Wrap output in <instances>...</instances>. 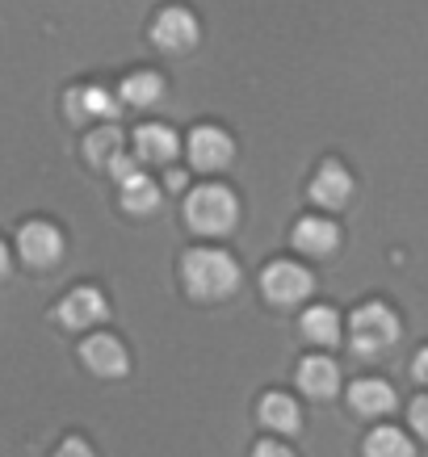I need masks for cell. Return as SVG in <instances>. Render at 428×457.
Returning <instances> with one entry per match:
<instances>
[{
    "label": "cell",
    "instance_id": "obj_1",
    "mask_svg": "<svg viewBox=\"0 0 428 457\" xmlns=\"http://www.w3.org/2000/svg\"><path fill=\"white\" fill-rule=\"evenodd\" d=\"M180 281H185V294L197 298V303H219V298H231L239 290V261H235L227 248H189L180 256Z\"/></svg>",
    "mask_w": 428,
    "mask_h": 457
},
{
    "label": "cell",
    "instance_id": "obj_2",
    "mask_svg": "<svg viewBox=\"0 0 428 457\" xmlns=\"http://www.w3.org/2000/svg\"><path fill=\"white\" fill-rule=\"evenodd\" d=\"M180 206H185V227L206 239L231 236L235 227H239V197H235V189L219 185V180L194 185Z\"/></svg>",
    "mask_w": 428,
    "mask_h": 457
},
{
    "label": "cell",
    "instance_id": "obj_3",
    "mask_svg": "<svg viewBox=\"0 0 428 457\" xmlns=\"http://www.w3.org/2000/svg\"><path fill=\"white\" fill-rule=\"evenodd\" d=\"M399 336H403V323L387 303H361L357 311L348 315V348L365 361L382 357L387 348H395Z\"/></svg>",
    "mask_w": 428,
    "mask_h": 457
},
{
    "label": "cell",
    "instance_id": "obj_4",
    "mask_svg": "<svg viewBox=\"0 0 428 457\" xmlns=\"http://www.w3.org/2000/svg\"><path fill=\"white\" fill-rule=\"evenodd\" d=\"M152 42L164 55H189L197 42H202V21L185 4H168L152 21Z\"/></svg>",
    "mask_w": 428,
    "mask_h": 457
},
{
    "label": "cell",
    "instance_id": "obj_5",
    "mask_svg": "<svg viewBox=\"0 0 428 457\" xmlns=\"http://www.w3.org/2000/svg\"><path fill=\"white\" fill-rule=\"evenodd\" d=\"M261 290L273 306H298L311 298L315 278H311V269H303L294 261H269L261 273Z\"/></svg>",
    "mask_w": 428,
    "mask_h": 457
},
{
    "label": "cell",
    "instance_id": "obj_6",
    "mask_svg": "<svg viewBox=\"0 0 428 457\" xmlns=\"http://www.w3.org/2000/svg\"><path fill=\"white\" fill-rule=\"evenodd\" d=\"M17 256L29 269H51L63 261V231L46 219H29L17 227Z\"/></svg>",
    "mask_w": 428,
    "mask_h": 457
},
{
    "label": "cell",
    "instance_id": "obj_7",
    "mask_svg": "<svg viewBox=\"0 0 428 457\" xmlns=\"http://www.w3.org/2000/svg\"><path fill=\"white\" fill-rule=\"evenodd\" d=\"M185 155H189V164L197 172H222V168H231L235 160V139L222 130V126H194L189 130V139H185Z\"/></svg>",
    "mask_w": 428,
    "mask_h": 457
},
{
    "label": "cell",
    "instance_id": "obj_8",
    "mask_svg": "<svg viewBox=\"0 0 428 457\" xmlns=\"http://www.w3.org/2000/svg\"><path fill=\"white\" fill-rule=\"evenodd\" d=\"M63 110H68L71 122H84V118L113 122V118L122 113V97L110 93L105 84H80V88H68V93H63Z\"/></svg>",
    "mask_w": 428,
    "mask_h": 457
},
{
    "label": "cell",
    "instance_id": "obj_9",
    "mask_svg": "<svg viewBox=\"0 0 428 457\" xmlns=\"http://www.w3.org/2000/svg\"><path fill=\"white\" fill-rule=\"evenodd\" d=\"M55 315L63 328H93V323H105L110 319V303L97 286H76V290L63 294V303L55 306Z\"/></svg>",
    "mask_w": 428,
    "mask_h": 457
},
{
    "label": "cell",
    "instance_id": "obj_10",
    "mask_svg": "<svg viewBox=\"0 0 428 457\" xmlns=\"http://www.w3.org/2000/svg\"><path fill=\"white\" fill-rule=\"evenodd\" d=\"M311 202L319 210H345L353 202V172H348L340 160H323L315 168V177H311Z\"/></svg>",
    "mask_w": 428,
    "mask_h": 457
},
{
    "label": "cell",
    "instance_id": "obj_11",
    "mask_svg": "<svg viewBox=\"0 0 428 457\" xmlns=\"http://www.w3.org/2000/svg\"><path fill=\"white\" fill-rule=\"evenodd\" d=\"M80 361H84V370H93L97 378H122L126 370H130V353H126V345L110 332L88 336L80 345Z\"/></svg>",
    "mask_w": 428,
    "mask_h": 457
},
{
    "label": "cell",
    "instance_id": "obj_12",
    "mask_svg": "<svg viewBox=\"0 0 428 457\" xmlns=\"http://www.w3.org/2000/svg\"><path fill=\"white\" fill-rule=\"evenodd\" d=\"M180 155V139H177V130L172 126H164V122H143L135 130V160L138 164H152V168H160V164H172Z\"/></svg>",
    "mask_w": 428,
    "mask_h": 457
},
{
    "label": "cell",
    "instance_id": "obj_13",
    "mask_svg": "<svg viewBox=\"0 0 428 457\" xmlns=\"http://www.w3.org/2000/svg\"><path fill=\"white\" fill-rule=\"evenodd\" d=\"M294 248L303 256H331L340 248V227L328 214H306L294 222Z\"/></svg>",
    "mask_w": 428,
    "mask_h": 457
},
{
    "label": "cell",
    "instance_id": "obj_14",
    "mask_svg": "<svg viewBox=\"0 0 428 457\" xmlns=\"http://www.w3.org/2000/svg\"><path fill=\"white\" fill-rule=\"evenodd\" d=\"M395 403L399 395L387 386V382H378V378H357L353 386H348V407L365 420H378V416H390L395 411Z\"/></svg>",
    "mask_w": 428,
    "mask_h": 457
},
{
    "label": "cell",
    "instance_id": "obj_15",
    "mask_svg": "<svg viewBox=\"0 0 428 457\" xmlns=\"http://www.w3.org/2000/svg\"><path fill=\"white\" fill-rule=\"evenodd\" d=\"M298 386L311 395V399H331L340 390V365L328 357V353H315L298 365Z\"/></svg>",
    "mask_w": 428,
    "mask_h": 457
},
{
    "label": "cell",
    "instance_id": "obj_16",
    "mask_svg": "<svg viewBox=\"0 0 428 457\" xmlns=\"http://www.w3.org/2000/svg\"><path fill=\"white\" fill-rule=\"evenodd\" d=\"M118 155H126V139L118 126L101 122L97 130H88V139H84V160H88V164L101 168V172H110Z\"/></svg>",
    "mask_w": 428,
    "mask_h": 457
},
{
    "label": "cell",
    "instance_id": "obj_17",
    "mask_svg": "<svg viewBox=\"0 0 428 457\" xmlns=\"http://www.w3.org/2000/svg\"><path fill=\"white\" fill-rule=\"evenodd\" d=\"M168 93V84L160 71L152 68H138L130 71L122 80V88H118V97H122V105H135V110H147V105H155V101H164Z\"/></svg>",
    "mask_w": 428,
    "mask_h": 457
},
{
    "label": "cell",
    "instance_id": "obj_18",
    "mask_svg": "<svg viewBox=\"0 0 428 457\" xmlns=\"http://www.w3.org/2000/svg\"><path fill=\"white\" fill-rule=\"evenodd\" d=\"M298 328H303V336L311 345H323V348L340 345V336H345V323H340V315L331 306H306Z\"/></svg>",
    "mask_w": 428,
    "mask_h": 457
},
{
    "label": "cell",
    "instance_id": "obj_19",
    "mask_svg": "<svg viewBox=\"0 0 428 457\" xmlns=\"http://www.w3.org/2000/svg\"><path fill=\"white\" fill-rule=\"evenodd\" d=\"M256 416H261V424H269V428H277V432H298L303 428L298 403H294L290 395H281V390H269V395H264L261 407H256Z\"/></svg>",
    "mask_w": 428,
    "mask_h": 457
},
{
    "label": "cell",
    "instance_id": "obj_20",
    "mask_svg": "<svg viewBox=\"0 0 428 457\" xmlns=\"http://www.w3.org/2000/svg\"><path fill=\"white\" fill-rule=\"evenodd\" d=\"M365 457H415V445L412 436L403 428H395V424H382V428H373L370 436H365Z\"/></svg>",
    "mask_w": 428,
    "mask_h": 457
},
{
    "label": "cell",
    "instance_id": "obj_21",
    "mask_svg": "<svg viewBox=\"0 0 428 457\" xmlns=\"http://www.w3.org/2000/svg\"><path fill=\"white\" fill-rule=\"evenodd\" d=\"M118 202H122L126 214L147 219V214H155V210H160V185H155L152 177H138V180H130V185H122V189H118Z\"/></svg>",
    "mask_w": 428,
    "mask_h": 457
},
{
    "label": "cell",
    "instance_id": "obj_22",
    "mask_svg": "<svg viewBox=\"0 0 428 457\" xmlns=\"http://www.w3.org/2000/svg\"><path fill=\"white\" fill-rule=\"evenodd\" d=\"M110 177L118 180V189H122V185H130V180H138V177H147V172H143V164H138L135 155H118V160H113V168H110Z\"/></svg>",
    "mask_w": 428,
    "mask_h": 457
},
{
    "label": "cell",
    "instance_id": "obj_23",
    "mask_svg": "<svg viewBox=\"0 0 428 457\" xmlns=\"http://www.w3.org/2000/svg\"><path fill=\"white\" fill-rule=\"evenodd\" d=\"M407 424H412V432L420 436V441H428V395L412 399V407H407Z\"/></svg>",
    "mask_w": 428,
    "mask_h": 457
},
{
    "label": "cell",
    "instance_id": "obj_24",
    "mask_svg": "<svg viewBox=\"0 0 428 457\" xmlns=\"http://www.w3.org/2000/svg\"><path fill=\"white\" fill-rule=\"evenodd\" d=\"M51 457H97V453H93V445H88V441H80V436H68V441L59 445Z\"/></svg>",
    "mask_w": 428,
    "mask_h": 457
},
{
    "label": "cell",
    "instance_id": "obj_25",
    "mask_svg": "<svg viewBox=\"0 0 428 457\" xmlns=\"http://www.w3.org/2000/svg\"><path fill=\"white\" fill-rule=\"evenodd\" d=\"M252 457H294L290 445H281V441H261L256 449H252Z\"/></svg>",
    "mask_w": 428,
    "mask_h": 457
},
{
    "label": "cell",
    "instance_id": "obj_26",
    "mask_svg": "<svg viewBox=\"0 0 428 457\" xmlns=\"http://www.w3.org/2000/svg\"><path fill=\"white\" fill-rule=\"evenodd\" d=\"M412 378L420 382V386H428V348H420L412 357Z\"/></svg>",
    "mask_w": 428,
    "mask_h": 457
},
{
    "label": "cell",
    "instance_id": "obj_27",
    "mask_svg": "<svg viewBox=\"0 0 428 457\" xmlns=\"http://www.w3.org/2000/svg\"><path fill=\"white\" fill-rule=\"evenodd\" d=\"M164 177H168V189H172V194H189V172H180V168H168Z\"/></svg>",
    "mask_w": 428,
    "mask_h": 457
},
{
    "label": "cell",
    "instance_id": "obj_28",
    "mask_svg": "<svg viewBox=\"0 0 428 457\" xmlns=\"http://www.w3.org/2000/svg\"><path fill=\"white\" fill-rule=\"evenodd\" d=\"M9 269H13V252H9V244L0 239V281L9 278Z\"/></svg>",
    "mask_w": 428,
    "mask_h": 457
}]
</instances>
